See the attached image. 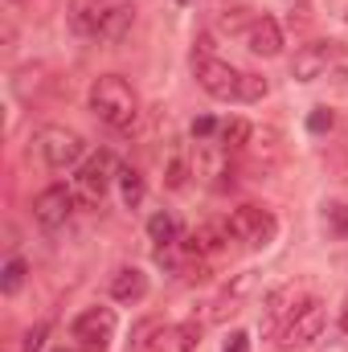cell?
Here are the masks:
<instances>
[{
  "label": "cell",
  "instance_id": "836d02e7",
  "mask_svg": "<svg viewBox=\"0 0 348 352\" xmlns=\"http://www.w3.org/2000/svg\"><path fill=\"white\" fill-rule=\"evenodd\" d=\"M54 352H74V349H54Z\"/></svg>",
  "mask_w": 348,
  "mask_h": 352
},
{
  "label": "cell",
  "instance_id": "7c38bea8",
  "mask_svg": "<svg viewBox=\"0 0 348 352\" xmlns=\"http://www.w3.org/2000/svg\"><path fill=\"white\" fill-rule=\"evenodd\" d=\"M303 299H299V287L295 283H283V287H274L266 299H262V336H274V332H283L287 328V320L295 316V307H299Z\"/></svg>",
  "mask_w": 348,
  "mask_h": 352
},
{
  "label": "cell",
  "instance_id": "e575fe53",
  "mask_svg": "<svg viewBox=\"0 0 348 352\" xmlns=\"http://www.w3.org/2000/svg\"><path fill=\"white\" fill-rule=\"evenodd\" d=\"M176 4H188V0H176Z\"/></svg>",
  "mask_w": 348,
  "mask_h": 352
},
{
  "label": "cell",
  "instance_id": "6da1fadb",
  "mask_svg": "<svg viewBox=\"0 0 348 352\" xmlns=\"http://www.w3.org/2000/svg\"><path fill=\"white\" fill-rule=\"evenodd\" d=\"M90 111H94L107 127L127 131V127H135V119H140V94L131 90L127 78L102 74V78H94V87H90Z\"/></svg>",
  "mask_w": 348,
  "mask_h": 352
},
{
  "label": "cell",
  "instance_id": "484cf974",
  "mask_svg": "<svg viewBox=\"0 0 348 352\" xmlns=\"http://www.w3.org/2000/svg\"><path fill=\"white\" fill-rule=\"evenodd\" d=\"M45 336H50V320H37V324L25 332V340H21V352H41V349H45Z\"/></svg>",
  "mask_w": 348,
  "mask_h": 352
},
{
  "label": "cell",
  "instance_id": "8992f818",
  "mask_svg": "<svg viewBox=\"0 0 348 352\" xmlns=\"http://www.w3.org/2000/svg\"><path fill=\"white\" fill-rule=\"evenodd\" d=\"M115 328H119L115 307H87V311L74 316L70 336H74V344L83 352H107L111 340H115Z\"/></svg>",
  "mask_w": 348,
  "mask_h": 352
},
{
  "label": "cell",
  "instance_id": "5bb4252c",
  "mask_svg": "<svg viewBox=\"0 0 348 352\" xmlns=\"http://www.w3.org/2000/svg\"><path fill=\"white\" fill-rule=\"evenodd\" d=\"M246 45H250V54H259V58H279V54H283V25L262 12L259 21L250 25V33H246Z\"/></svg>",
  "mask_w": 348,
  "mask_h": 352
},
{
  "label": "cell",
  "instance_id": "ac0fdd59",
  "mask_svg": "<svg viewBox=\"0 0 348 352\" xmlns=\"http://www.w3.org/2000/svg\"><path fill=\"white\" fill-rule=\"evenodd\" d=\"M250 140H254V123H246V119H226V123H221L217 144H221L226 152H246Z\"/></svg>",
  "mask_w": 348,
  "mask_h": 352
},
{
  "label": "cell",
  "instance_id": "9a60e30c",
  "mask_svg": "<svg viewBox=\"0 0 348 352\" xmlns=\"http://www.w3.org/2000/svg\"><path fill=\"white\" fill-rule=\"evenodd\" d=\"M111 299L115 303H144L148 299V274L140 266H119L111 274Z\"/></svg>",
  "mask_w": 348,
  "mask_h": 352
},
{
  "label": "cell",
  "instance_id": "603a6c76",
  "mask_svg": "<svg viewBox=\"0 0 348 352\" xmlns=\"http://www.w3.org/2000/svg\"><path fill=\"white\" fill-rule=\"evenodd\" d=\"M266 90H270V82L262 74H242L238 78V98L242 102H259V98H266Z\"/></svg>",
  "mask_w": 348,
  "mask_h": 352
},
{
  "label": "cell",
  "instance_id": "83f0119b",
  "mask_svg": "<svg viewBox=\"0 0 348 352\" xmlns=\"http://www.w3.org/2000/svg\"><path fill=\"white\" fill-rule=\"evenodd\" d=\"M184 180H188V160L184 156H173L168 168H164V184L168 188H184Z\"/></svg>",
  "mask_w": 348,
  "mask_h": 352
},
{
  "label": "cell",
  "instance_id": "f1b7e54d",
  "mask_svg": "<svg viewBox=\"0 0 348 352\" xmlns=\"http://www.w3.org/2000/svg\"><path fill=\"white\" fill-rule=\"evenodd\" d=\"M312 21H316V16H312V8H307V4H295V8L287 12V29H291V33H307V29H312Z\"/></svg>",
  "mask_w": 348,
  "mask_h": 352
},
{
  "label": "cell",
  "instance_id": "7a4b0ae2",
  "mask_svg": "<svg viewBox=\"0 0 348 352\" xmlns=\"http://www.w3.org/2000/svg\"><path fill=\"white\" fill-rule=\"evenodd\" d=\"M33 148H37V156H41L54 173L74 168V164H83V160H87V140H83L74 127H62V123L41 127V131H37V140H33Z\"/></svg>",
  "mask_w": 348,
  "mask_h": 352
},
{
  "label": "cell",
  "instance_id": "9c48e42d",
  "mask_svg": "<svg viewBox=\"0 0 348 352\" xmlns=\"http://www.w3.org/2000/svg\"><path fill=\"white\" fill-rule=\"evenodd\" d=\"M193 78L209 98H238V70L221 58H193Z\"/></svg>",
  "mask_w": 348,
  "mask_h": 352
},
{
  "label": "cell",
  "instance_id": "30bf717a",
  "mask_svg": "<svg viewBox=\"0 0 348 352\" xmlns=\"http://www.w3.org/2000/svg\"><path fill=\"white\" fill-rule=\"evenodd\" d=\"M246 156H250V168L254 173L283 168L287 164V140H283V131L279 127H254V140H250Z\"/></svg>",
  "mask_w": 348,
  "mask_h": 352
},
{
  "label": "cell",
  "instance_id": "277c9868",
  "mask_svg": "<svg viewBox=\"0 0 348 352\" xmlns=\"http://www.w3.org/2000/svg\"><path fill=\"white\" fill-rule=\"evenodd\" d=\"M230 234L234 242H246L250 250H266L279 238V217L262 205H238L230 213Z\"/></svg>",
  "mask_w": 348,
  "mask_h": 352
},
{
  "label": "cell",
  "instance_id": "4316f807",
  "mask_svg": "<svg viewBox=\"0 0 348 352\" xmlns=\"http://www.w3.org/2000/svg\"><path fill=\"white\" fill-rule=\"evenodd\" d=\"M213 135H221V123H217L213 115L193 119V140H197V144H213Z\"/></svg>",
  "mask_w": 348,
  "mask_h": 352
},
{
  "label": "cell",
  "instance_id": "1f68e13d",
  "mask_svg": "<svg viewBox=\"0 0 348 352\" xmlns=\"http://www.w3.org/2000/svg\"><path fill=\"white\" fill-rule=\"evenodd\" d=\"M340 332L348 336V299H345V307H340Z\"/></svg>",
  "mask_w": 348,
  "mask_h": 352
},
{
  "label": "cell",
  "instance_id": "4fadbf2b",
  "mask_svg": "<svg viewBox=\"0 0 348 352\" xmlns=\"http://www.w3.org/2000/svg\"><path fill=\"white\" fill-rule=\"evenodd\" d=\"M230 238H234V234H230V221H205V226H197V230L184 238L180 250H184L188 258H213L217 250L230 246Z\"/></svg>",
  "mask_w": 348,
  "mask_h": 352
},
{
  "label": "cell",
  "instance_id": "52a82bcc",
  "mask_svg": "<svg viewBox=\"0 0 348 352\" xmlns=\"http://www.w3.org/2000/svg\"><path fill=\"white\" fill-rule=\"evenodd\" d=\"M345 58V45L340 41H307V45H299L295 50V62H291V78H299V82H316V78H324L336 62Z\"/></svg>",
  "mask_w": 348,
  "mask_h": 352
},
{
  "label": "cell",
  "instance_id": "ffe728a7",
  "mask_svg": "<svg viewBox=\"0 0 348 352\" xmlns=\"http://www.w3.org/2000/svg\"><path fill=\"white\" fill-rule=\"evenodd\" d=\"M259 16H254V8L250 4H230V8H221V16H217V29L221 33H250V25H254Z\"/></svg>",
  "mask_w": 348,
  "mask_h": 352
},
{
  "label": "cell",
  "instance_id": "d4e9b609",
  "mask_svg": "<svg viewBox=\"0 0 348 352\" xmlns=\"http://www.w3.org/2000/svg\"><path fill=\"white\" fill-rule=\"evenodd\" d=\"M336 127V115H332V107H316L312 115H307V131L312 135H328Z\"/></svg>",
  "mask_w": 348,
  "mask_h": 352
},
{
  "label": "cell",
  "instance_id": "4dcf8cb0",
  "mask_svg": "<svg viewBox=\"0 0 348 352\" xmlns=\"http://www.w3.org/2000/svg\"><path fill=\"white\" fill-rule=\"evenodd\" d=\"M221 352H250V332H230V340L221 344Z\"/></svg>",
  "mask_w": 348,
  "mask_h": 352
},
{
  "label": "cell",
  "instance_id": "8fae6325",
  "mask_svg": "<svg viewBox=\"0 0 348 352\" xmlns=\"http://www.w3.org/2000/svg\"><path fill=\"white\" fill-rule=\"evenodd\" d=\"M254 287H259V270H242V274H234V278L221 287V295L209 303V320H213V324H221V320L238 316V311H242V303L254 295Z\"/></svg>",
  "mask_w": 348,
  "mask_h": 352
},
{
  "label": "cell",
  "instance_id": "2e32d148",
  "mask_svg": "<svg viewBox=\"0 0 348 352\" xmlns=\"http://www.w3.org/2000/svg\"><path fill=\"white\" fill-rule=\"evenodd\" d=\"M102 16H107V4L102 0H70V8H66V21H70V29L78 37H98Z\"/></svg>",
  "mask_w": 348,
  "mask_h": 352
},
{
  "label": "cell",
  "instance_id": "44dd1931",
  "mask_svg": "<svg viewBox=\"0 0 348 352\" xmlns=\"http://www.w3.org/2000/svg\"><path fill=\"white\" fill-rule=\"evenodd\" d=\"M148 238H152L156 246H173L176 238H180V226H176L173 213H164V209L152 213V217H148Z\"/></svg>",
  "mask_w": 348,
  "mask_h": 352
},
{
  "label": "cell",
  "instance_id": "d6986e66",
  "mask_svg": "<svg viewBox=\"0 0 348 352\" xmlns=\"http://www.w3.org/2000/svg\"><path fill=\"white\" fill-rule=\"evenodd\" d=\"M144 192H148L144 173H140V168H131V164H123V168H119V197H123V205H127V209H140Z\"/></svg>",
  "mask_w": 348,
  "mask_h": 352
},
{
  "label": "cell",
  "instance_id": "5b68a950",
  "mask_svg": "<svg viewBox=\"0 0 348 352\" xmlns=\"http://www.w3.org/2000/svg\"><path fill=\"white\" fill-rule=\"evenodd\" d=\"M328 328V311L320 299H303L295 307V316L287 320V328L279 332V349H312Z\"/></svg>",
  "mask_w": 348,
  "mask_h": 352
},
{
  "label": "cell",
  "instance_id": "cb8c5ba5",
  "mask_svg": "<svg viewBox=\"0 0 348 352\" xmlns=\"http://www.w3.org/2000/svg\"><path fill=\"white\" fill-rule=\"evenodd\" d=\"M201 349V324L197 320H184L176 328V352H197Z\"/></svg>",
  "mask_w": 348,
  "mask_h": 352
},
{
  "label": "cell",
  "instance_id": "7402d4cb",
  "mask_svg": "<svg viewBox=\"0 0 348 352\" xmlns=\"http://www.w3.org/2000/svg\"><path fill=\"white\" fill-rule=\"evenodd\" d=\"M25 274H29L25 258H8L4 270H0V291H4V295H17V291L25 287Z\"/></svg>",
  "mask_w": 348,
  "mask_h": 352
},
{
  "label": "cell",
  "instance_id": "e0dca14e",
  "mask_svg": "<svg viewBox=\"0 0 348 352\" xmlns=\"http://www.w3.org/2000/svg\"><path fill=\"white\" fill-rule=\"evenodd\" d=\"M131 25H135V8H131V4H115V8H107V16H102L98 41H102V45H119V41L131 33Z\"/></svg>",
  "mask_w": 348,
  "mask_h": 352
},
{
  "label": "cell",
  "instance_id": "f546056e",
  "mask_svg": "<svg viewBox=\"0 0 348 352\" xmlns=\"http://www.w3.org/2000/svg\"><path fill=\"white\" fill-rule=\"evenodd\" d=\"M328 230L332 234H340V238H348V205H328Z\"/></svg>",
  "mask_w": 348,
  "mask_h": 352
},
{
  "label": "cell",
  "instance_id": "d6a6232c",
  "mask_svg": "<svg viewBox=\"0 0 348 352\" xmlns=\"http://www.w3.org/2000/svg\"><path fill=\"white\" fill-rule=\"evenodd\" d=\"M336 82H340V87L348 90V70H340V74H336Z\"/></svg>",
  "mask_w": 348,
  "mask_h": 352
},
{
  "label": "cell",
  "instance_id": "3957f363",
  "mask_svg": "<svg viewBox=\"0 0 348 352\" xmlns=\"http://www.w3.org/2000/svg\"><path fill=\"white\" fill-rule=\"evenodd\" d=\"M119 160H115V152H107V148H98L94 156H87L83 164H78V173L70 180V188H74V197L83 201V205H98L102 197H107V188L119 180Z\"/></svg>",
  "mask_w": 348,
  "mask_h": 352
},
{
  "label": "cell",
  "instance_id": "ba28073f",
  "mask_svg": "<svg viewBox=\"0 0 348 352\" xmlns=\"http://www.w3.org/2000/svg\"><path fill=\"white\" fill-rule=\"evenodd\" d=\"M74 205H78L74 188H66V184H50V188H41L37 201H33V221H37L41 230H62V226L70 221Z\"/></svg>",
  "mask_w": 348,
  "mask_h": 352
}]
</instances>
